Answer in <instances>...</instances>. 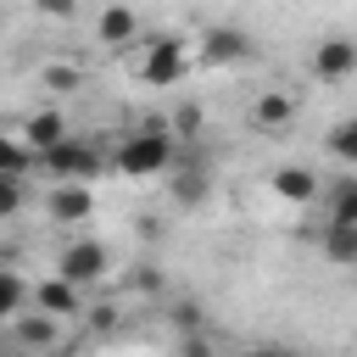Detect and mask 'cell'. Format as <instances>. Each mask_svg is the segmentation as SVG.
Returning <instances> with one entry per match:
<instances>
[{
	"mask_svg": "<svg viewBox=\"0 0 357 357\" xmlns=\"http://www.w3.org/2000/svg\"><path fill=\"white\" fill-rule=\"evenodd\" d=\"M167 167H173V139H167L162 123H151V128H139L117 145V173L123 178H156Z\"/></svg>",
	"mask_w": 357,
	"mask_h": 357,
	"instance_id": "6da1fadb",
	"label": "cell"
},
{
	"mask_svg": "<svg viewBox=\"0 0 357 357\" xmlns=\"http://www.w3.org/2000/svg\"><path fill=\"white\" fill-rule=\"evenodd\" d=\"M139 84H151V89H173L184 73H190V56H184V39H173V33H156V39H145V50H139Z\"/></svg>",
	"mask_w": 357,
	"mask_h": 357,
	"instance_id": "7a4b0ae2",
	"label": "cell"
},
{
	"mask_svg": "<svg viewBox=\"0 0 357 357\" xmlns=\"http://www.w3.org/2000/svg\"><path fill=\"white\" fill-rule=\"evenodd\" d=\"M39 167H45L50 178H95V173H100V151H95L89 139L67 134V139H56V145L39 151Z\"/></svg>",
	"mask_w": 357,
	"mask_h": 357,
	"instance_id": "3957f363",
	"label": "cell"
},
{
	"mask_svg": "<svg viewBox=\"0 0 357 357\" xmlns=\"http://www.w3.org/2000/svg\"><path fill=\"white\" fill-rule=\"evenodd\" d=\"M45 212H50V223H89L95 218V190H89V178H56L50 184V195H45Z\"/></svg>",
	"mask_w": 357,
	"mask_h": 357,
	"instance_id": "277c9868",
	"label": "cell"
},
{
	"mask_svg": "<svg viewBox=\"0 0 357 357\" xmlns=\"http://www.w3.org/2000/svg\"><path fill=\"white\" fill-rule=\"evenodd\" d=\"M351 73H357V39L351 33H329L312 45V78L318 84H340Z\"/></svg>",
	"mask_w": 357,
	"mask_h": 357,
	"instance_id": "5b68a950",
	"label": "cell"
},
{
	"mask_svg": "<svg viewBox=\"0 0 357 357\" xmlns=\"http://www.w3.org/2000/svg\"><path fill=\"white\" fill-rule=\"evenodd\" d=\"M56 268L67 273V279H78L84 290L95 284V279H106V268H112V251L100 245V240H73L61 257H56Z\"/></svg>",
	"mask_w": 357,
	"mask_h": 357,
	"instance_id": "8992f818",
	"label": "cell"
},
{
	"mask_svg": "<svg viewBox=\"0 0 357 357\" xmlns=\"http://www.w3.org/2000/svg\"><path fill=\"white\" fill-rule=\"evenodd\" d=\"M201 61H206V67L251 61V33H240V28H206V33H201Z\"/></svg>",
	"mask_w": 357,
	"mask_h": 357,
	"instance_id": "52a82bcc",
	"label": "cell"
},
{
	"mask_svg": "<svg viewBox=\"0 0 357 357\" xmlns=\"http://www.w3.org/2000/svg\"><path fill=\"white\" fill-rule=\"evenodd\" d=\"M268 190H273L279 201H290V206H312V201L324 195V184H318V173H312V167H296V162H284V167H273V178H268Z\"/></svg>",
	"mask_w": 357,
	"mask_h": 357,
	"instance_id": "ba28073f",
	"label": "cell"
},
{
	"mask_svg": "<svg viewBox=\"0 0 357 357\" xmlns=\"http://www.w3.org/2000/svg\"><path fill=\"white\" fill-rule=\"evenodd\" d=\"M33 307H45V312H56V318H73V312L84 307V284H78V279H67V273L56 268L50 279H39V284H33Z\"/></svg>",
	"mask_w": 357,
	"mask_h": 357,
	"instance_id": "9c48e42d",
	"label": "cell"
},
{
	"mask_svg": "<svg viewBox=\"0 0 357 357\" xmlns=\"http://www.w3.org/2000/svg\"><path fill=\"white\" fill-rule=\"evenodd\" d=\"M318 251H324L335 268H357V223H351V218H324Z\"/></svg>",
	"mask_w": 357,
	"mask_h": 357,
	"instance_id": "30bf717a",
	"label": "cell"
},
{
	"mask_svg": "<svg viewBox=\"0 0 357 357\" xmlns=\"http://www.w3.org/2000/svg\"><path fill=\"white\" fill-rule=\"evenodd\" d=\"M11 340H17L22 351H50V346L61 340V335H56V312H45V307H39V312H17V318H11Z\"/></svg>",
	"mask_w": 357,
	"mask_h": 357,
	"instance_id": "8fae6325",
	"label": "cell"
},
{
	"mask_svg": "<svg viewBox=\"0 0 357 357\" xmlns=\"http://www.w3.org/2000/svg\"><path fill=\"white\" fill-rule=\"evenodd\" d=\"M134 33H139L134 6H106V11L95 17V39H100V45H134Z\"/></svg>",
	"mask_w": 357,
	"mask_h": 357,
	"instance_id": "7c38bea8",
	"label": "cell"
},
{
	"mask_svg": "<svg viewBox=\"0 0 357 357\" xmlns=\"http://www.w3.org/2000/svg\"><path fill=\"white\" fill-rule=\"evenodd\" d=\"M290 117H296V100H290L284 89H268V95L251 100V123H257V128H284Z\"/></svg>",
	"mask_w": 357,
	"mask_h": 357,
	"instance_id": "4fadbf2b",
	"label": "cell"
},
{
	"mask_svg": "<svg viewBox=\"0 0 357 357\" xmlns=\"http://www.w3.org/2000/svg\"><path fill=\"white\" fill-rule=\"evenodd\" d=\"M22 134L33 139V151H45V145H56V139H67V117H61L56 106H45V112H33V117L22 123Z\"/></svg>",
	"mask_w": 357,
	"mask_h": 357,
	"instance_id": "5bb4252c",
	"label": "cell"
},
{
	"mask_svg": "<svg viewBox=\"0 0 357 357\" xmlns=\"http://www.w3.org/2000/svg\"><path fill=\"white\" fill-rule=\"evenodd\" d=\"M324 212H329V218H351V223H357V167L324 190Z\"/></svg>",
	"mask_w": 357,
	"mask_h": 357,
	"instance_id": "9a60e30c",
	"label": "cell"
},
{
	"mask_svg": "<svg viewBox=\"0 0 357 357\" xmlns=\"http://www.w3.org/2000/svg\"><path fill=\"white\" fill-rule=\"evenodd\" d=\"M22 301H28V279H22L17 268H0V318L11 324V318L22 312Z\"/></svg>",
	"mask_w": 357,
	"mask_h": 357,
	"instance_id": "2e32d148",
	"label": "cell"
},
{
	"mask_svg": "<svg viewBox=\"0 0 357 357\" xmlns=\"http://www.w3.org/2000/svg\"><path fill=\"white\" fill-rule=\"evenodd\" d=\"M173 201H178V206H201V201H206V167H178Z\"/></svg>",
	"mask_w": 357,
	"mask_h": 357,
	"instance_id": "e0dca14e",
	"label": "cell"
},
{
	"mask_svg": "<svg viewBox=\"0 0 357 357\" xmlns=\"http://www.w3.org/2000/svg\"><path fill=\"white\" fill-rule=\"evenodd\" d=\"M329 156L346 162V167H357V117H340L329 128Z\"/></svg>",
	"mask_w": 357,
	"mask_h": 357,
	"instance_id": "ac0fdd59",
	"label": "cell"
},
{
	"mask_svg": "<svg viewBox=\"0 0 357 357\" xmlns=\"http://www.w3.org/2000/svg\"><path fill=\"white\" fill-rule=\"evenodd\" d=\"M78 78H84V73H78L73 61H45V67H39V84L56 89V95H61V89H78Z\"/></svg>",
	"mask_w": 357,
	"mask_h": 357,
	"instance_id": "d6986e66",
	"label": "cell"
},
{
	"mask_svg": "<svg viewBox=\"0 0 357 357\" xmlns=\"http://www.w3.org/2000/svg\"><path fill=\"white\" fill-rule=\"evenodd\" d=\"M22 212V178H6L0 173V223H11Z\"/></svg>",
	"mask_w": 357,
	"mask_h": 357,
	"instance_id": "ffe728a7",
	"label": "cell"
},
{
	"mask_svg": "<svg viewBox=\"0 0 357 357\" xmlns=\"http://www.w3.org/2000/svg\"><path fill=\"white\" fill-rule=\"evenodd\" d=\"M33 6H39V11H45V17H61V22H67V17H73V0H33Z\"/></svg>",
	"mask_w": 357,
	"mask_h": 357,
	"instance_id": "44dd1931",
	"label": "cell"
}]
</instances>
